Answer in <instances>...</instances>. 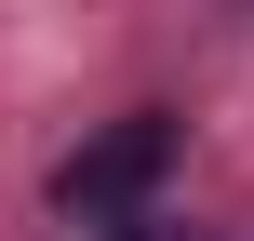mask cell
I'll list each match as a JSON object with an SVG mask.
<instances>
[{
    "label": "cell",
    "instance_id": "obj_2",
    "mask_svg": "<svg viewBox=\"0 0 254 241\" xmlns=\"http://www.w3.org/2000/svg\"><path fill=\"white\" fill-rule=\"evenodd\" d=\"M107 241H201V228H174V215H134V228H107Z\"/></svg>",
    "mask_w": 254,
    "mask_h": 241
},
{
    "label": "cell",
    "instance_id": "obj_1",
    "mask_svg": "<svg viewBox=\"0 0 254 241\" xmlns=\"http://www.w3.org/2000/svg\"><path fill=\"white\" fill-rule=\"evenodd\" d=\"M161 174H174V121H161V107H134V121H107L94 148H67V161H54V215H80V228H134Z\"/></svg>",
    "mask_w": 254,
    "mask_h": 241
}]
</instances>
